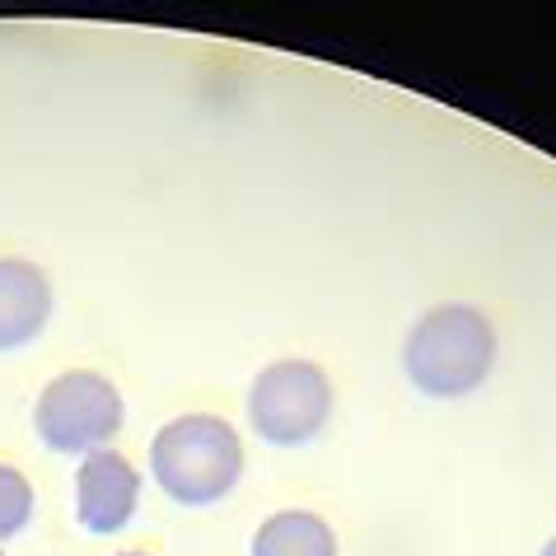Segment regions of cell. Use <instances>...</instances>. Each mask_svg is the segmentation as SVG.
Masks as SVG:
<instances>
[{"mask_svg": "<svg viewBox=\"0 0 556 556\" xmlns=\"http://www.w3.org/2000/svg\"><path fill=\"white\" fill-rule=\"evenodd\" d=\"M496 365V328L472 304H440L407 332L403 369L430 397H463Z\"/></svg>", "mask_w": 556, "mask_h": 556, "instance_id": "1", "label": "cell"}, {"mask_svg": "<svg viewBox=\"0 0 556 556\" xmlns=\"http://www.w3.org/2000/svg\"><path fill=\"white\" fill-rule=\"evenodd\" d=\"M34 515V486L24 482L20 468L0 463V538H14Z\"/></svg>", "mask_w": 556, "mask_h": 556, "instance_id": "8", "label": "cell"}, {"mask_svg": "<svg viewBox=\"0 0 556 556\" xmlns=\"http://www.w3.org/2000/svg\"><path fill=\"white\" fill-rule=\"evenodd\" d=\"M150 468L178 505H211L239 482L243 444L220 416H178L154 435Z\"/></svg>", "mask_w": 556, "mask_h": 556, "instance_id": "2", "label": "cell"}, {"mask_svg": "<svg viewBox=\"0 0 556 556\" xmlns=\"http://www.w3.org/2000/svg\"><path fill=\"white\" fill-rule=\"evenodd\" d=\"M253 556H337V538L308 509H281L257 529Z\"/></svg>", "mask_w": 556, "mask_h": 556, "instance_id": "7", "label": "cell"}, {"mask_svg": "<svg viewBox=\"0 0 556 556\" xmlns=\"http://www.w3.org/2000/svg\"><path fill=\"white\" fill-rule=\"evenodd\" d=\"M332 412V383L308 361H276L249 393V421L267 444L314 440Z\"/></svg>", "mask_w": 556, "mask_h": 556, "instance_id": "4", "label": "cell"}, {"mask_svg": "<svg viewBox=\"0 0 556 556\" xmlns=\"http://www.w3.org/2000/svg\"><path fill=\"white\" fill-rule=\"evenodd\" d=\"M136 496H141V477L117 450L85 454L75 477V515L89 533H117L131 519Z\"/></svg>", "mask_w": 556, "mask_h": 556, "instance_id": "5", "label": "cell"}, {"mask_svg": "<svg viewBox=\"0 0 556 556\" xmlns=\"http://www.w3.org/2000/svg\"><path fill=\"white\" fill-rule=\"evenodd\" d=\"M122 430V393L99 375L71 369L38 397V435L56 454H94Z\"/></svg>", "mask_w": 556, "mask_h": 556, "instance_id": "3", "label": "cell"}, {"mask_svg": "<svg viewBox=\"0 0 556 556\" xmlns=\"http://www.w3.org/2000/svg\"><path fill=\"white\" fill-rule=\"evenodd\" d=\"M122 556H141V552H122Z\"/></svg>", "mask_w": 556, "mask_h": 556, "instance_id": "10", "label": "cell"}, {"mask_svg": "<svg viewBox=\"0 0 556 556\" xmlns=\"http://www.w3.org/2000/svg\"><path fill=\"white\" fill-rule=\"evenodd\" d=\"M52 286L34 262L0 257V351H14L48 328Z\"/></svg>", "mask_w": 556, "mask_h": 556, "instance_id": "6", "label": "cell"}, {"mask_svg": "<svg viewBox=\"0 0 556 556\" xmlns=\"http://www.w3.org/2000/svg\"><path fill=\"white\" fill-rule=\"evenodd\" d=\"M543 556H556V538H552V543H547V547H543Z\"/></svg>", "mask_w": 556, "mask_h": 556, "instance_id": "9", "label": "cell"}]
</instances>
